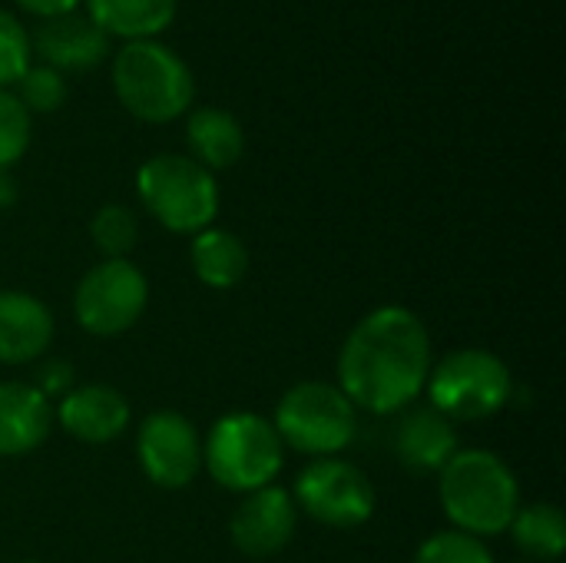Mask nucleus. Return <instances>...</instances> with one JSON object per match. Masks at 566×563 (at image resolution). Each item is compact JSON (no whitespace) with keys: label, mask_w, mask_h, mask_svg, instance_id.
Here are the masks:
<instances>
[{"label":"nucleus","mask_w":566,"mask_h":563,"mask_svg":"<svg viewBox=\"0 0 566 563\" xmlns=\"http://www.w3.org/2000/svg\"><path fill=\"white\" fill-rule=\"evenodd\" d=\"M70 382H73V368L66 362H50V365H43L40 382H33V385L53 402V398H63L70 392Z\"/></svg>","instance_id":"nucleus-26"},{"label":"nucleus","mask_w":566,"mask_h":563,"mask_svg":"<svg viewBox=\"0 0 566 563\" xmlns=\"http://www.w3.org/2000/svg\"><path fill=\"white\" fill-rule=\"evenodd\" d=\"M186 146L189 159L209 173L232 169L245 153V129L235 113L222 106H199L186 113Z\"/></svg>","instance_id":"nucleus-17"},{"label":"nucleus","mask_w":566,"mask_h":563,"mask_svg":"<svg viewBox=\"0 0 566 563\" xmlns=\"http://www.w3.org/2000/svg\"><path fill=\"white\" fill-rule=\"evenodd\" d=\"M136 458L149 484L182 491L202 471V435L179 411H153L136 431Z\"/></svg>","instance_id":"nucleus-10"},{"label":"nucleus","mask_w":566,"mask_h":563,"mask_svg":"<svg viewBox=\"0 0 566 563\" xmlns=\"http://www.w3.org/2000/svg\"><path fill=\"white\" fill-rule=\"evenodd\" d=\"M507 534L514 538L517 551L531 563H554L566 551V518L551 501L521 504Z\"/></svg>","instance_id":"nucleus-20"},{"label":"nucleus","mask_w":566,"mask_h":563,"mask_svg":"<svg viewBox=\"0 0 566 563\" xmlns=\"http://www.w3.org/2000/svg\"><path fill=\"white\" fill-rule=\"evenodd\" d=\"M53 431V402L33 382H0V458L33 455Z\"/></svg>","instance_id":"nucleus-16"},{"label":"nucleus","mask_w":566,"mask_h":563,"mask_svg":"<svg viewBox=\"0 0 566 563\" xmlns=\"http://www.w3.org/2000/svg\"><path fill=\"white\" fill-rule=\"evenodd\" d=\"M17 202V183L7 169H0V209H10Z\"/></svg>","instance_id":"nucleus-28"},{"label":"nucleus","mask_w":566,"mask_h":563,"mask_svg":"<svg viewBox=\"0 0 566 563\" xmlns=\"http://www.w3.org/2000/svg\"><path fill=\"white\" fill-rule=\"evenodd\" d=\"M285 465V448L265 415L229 411L212 421L202 438V468L232 494H252L275 484Z\"/></svg>","instance_id":"nucleus-4"},{"label":"nucleus","mask_w":566,"mask_h":563,"mask_svg":"<svg viewBox=\"0 0 566 563\" xmlns=\"http://www.w3.org/2000/svg\"><path fill=\"white\" fill-rule=\"evenodd\" d=\"M30 33L10 10L0 7V90L13 86L30 70Z\"/></svg>","instance_id":"nucleus-25"},{"label":"nucleus","mask_w":566,"mask_h":563,"mask_svg":"<svg viewBox=\"0 0 566 563\" xmlns=\"http://www.w3.org/2000/svg\"><path fill=\"white\" fill-rule=\"evenodd\" d=\"M53 421L76 441L83 445H109L116 441L129 421H133V408L126 402L123 392H116L113 385H80L70 388L56 408H53Z\"/></svg>","instance_id":"nucleus-12"},{"label":"nucleus","mask_w":566,"mask_h":563,"mask_svg":"<svg viewBox=\"0 0 566 563\" xmlns=\"http://www.w3.org/2000/svg\"><path fill=\"white\" fill-rule=\"evenodd\" d=\"M17 100L27 106V113L33 116V113H56L63 103H66V80H63V73L60 70H53V66H33L30 63V70L17 80Z\"/></svg>","instance_id":"nucleus-24"},{"label":"nucleus","mask_w":566,"mask_h":563,"mask_svg":"<svg viewBox=\"0 0 566 563\" xmlns=\"http://www.w3.org/2000/svg\"><path fill=\"white\" fill-rule=\"evenodd\" d=\"M13 3H17L20 10L33 13V17L50 20V17H60V13L76 10V3H80V0H13Z\"/></svg>","instance_id":"nucleus-27"},{"label":"nucleus","mask_w":566,"mask_h":563,"mask_svg":"<svg viewBox=\"0 0 566 563\" xmlns=\"http://www.w3.org/2000/svg\"><path fill=\"white\" fill-rule=\"evenodd\" d=\"M514 563H531V561H514Z\"/></svg>","instance_id":"nucleus-30"},{"label":"nucleus","mask_w":566,"mask_h":563,"mask_svg":"<svg viewBox=\"0 0 566 563\" xmlns=\"http://www.w3.org/2000/svg\"><path fill=\"white\" fill-rule=\"evenodd\" d=\"M438 501L454 531L488 541L507 534L521 511V484L497 451L461 448L438 471Z\"/></svg>","instance_id":"nucleus-2"},{"label":"nucleus","mask_w":566,"mask_h":563,"mask_svg":"<svg viewBox=\"0 0 566 563\" xmlns=\"http://www.w3.org/2000/svg\"><path fill=\"white\" fill-rule=\"evenodd\" d=\"M189 262H192L196 279L212 292H229V289L242 285L252 269L249 246L235 232L219 229V226H209L192 236Z\"/></svg>","instance_id":"nucleus-18"},{"label":"nucleus","mask_w":566,"mask_h":563,"mask_svg":"<svg viewBox=\"0 0 566 563\" xmlns=\"http://www.w3.org/2000/svg\"><path fill=\"white\" fill-rule=\"evenodd\" d=\"M113 90L139 123H172L192 110L196 80L186 60L159 40H129L113 56Z\"/></svg>","instance_id":"nucleus-3"},{"label":"nucleus","mask_w":566,"mask_h":563,"mask_svg":"<svg viewBox=\"0 0 566 563\" xmlns=\"http://www.w3.org/2000/svg\"><path fill=\"white\" fill-rule=\"evenodd\" d=\"M90 239L103 259H129L139 239V219L123 202H106L90 219Z\"/></svg>","instance_id":"nucleus-21"},{"label":"nucleus","mask_w":566,"mask_h":563,"mask_svg":"<svg viewBox=\"0 0 566 563\" xmlns=\"http://www.w3.org/2000/svg\"><path fill=\"white\" fill-rule=\"evenodd\" d=\"M298 531V508L279 484L242 494L229 518V541L249 561H269L282 554Z\"/></svg>","instance_id":"nucleus-11"},{"label":"nucleus","mask_w":566,"mask_h":563,"mask_svg":"<svg viewBox=\"0 0 566 563\" xmlns=\"http://www.w3.org/2000/svg\"><path fill=\"white\" fill-rule=\"evenodd\" d=\"M136 196L153 222L176 236H196L209 229L222 202L216 173L179 153H159L146 159L136 173Z\"/></svg>","instance_id":"nucleus-5"},{"label":"nucleus","mask_w":566,"mask_h":563,"mask_svg":"<svg viewBox=\"0 0 566 563\" xmlns=\"http://www.w3.org/2000/svg\"><path fill=\"white\" fill-rule=\"evenodd\" d=\"M149 305V279L129 259H103L73 289V319L96 338L129 332Z\"/></svg>","instance_id":"nucleus-9"},{"label":"nucleus","mask_w":566,"mask_h":563,"mask_svg":"<svg viewBox=\"0 0 566 563\" xmlns=\"http://www.w3.org/2000/svg\"><path fill=\"white\" fill-rule=\"evenodd\" d=\"M434 365L431 332L408 305H378L345 335L335 362L338 388L368 415H401L418 402Z\"/></svg>","instance_id":"nucleus-1"},{"label":"nucleus","mask_w":566,"mask_h":563,"mask_svg":"<svg viewBox=\"0 0 566 563\" xmlns=\"http://www.w3.org/2000/svg\"><path fill=\"white\" fill-rule=\"evenodd\" d=\"M411 563H497L494 551L488 548V541L471 538L464 531H438L431 538H424L415 551Z\"/></svg>","instance_id":"nucleus-22"},{"label":"nucleus","mask_w":566,"mask_h":563,"mask_svg":"<svg viewBox=\"0 0 566 563\" xmlns=\"http://www.w3.org/2000/svg\"><path fill=\"white\" fill-rule=\"evenodd\" d=\"M86 17L119 40H156L176 20V0H86Z\"/></svg>","instance_id":"nucleus-19"},{"label":"nucleus","mask_w":566,"mask_h":563,"mask_svg":"<svg viewBox=\"0 0 566 563\" xmlns=\"http://www.w3.org/2000/svg\"><path fill=\"white\" fill-rule=\"evenodd\" d=\"M428 402L448 421H488L501 415L514 398L511 365L488 348H454L431 365Z\"/></svg>","instance_id":"nucleus-6"},{"label":"nucleus","mask_w":566,"mask_h":563,"mask_svg":"<svg viewBox=\"0 0 566 563\" xmlns=\"http://www.w3.org/2000/svg\"><path fill=\"white\" fill-rule=\"evenodd\" d=\"M391 451L398 465L408 468L411 475H438L461 451L458 425L448 421L431 405L405 408L391 435Z\"/></svg>","instance_id":"nucleus-13"},{"label":"nucleus","mask_w":566,"mask_h":563,"mask_svg":"<svg viewBox=\"0 0 566 563\" xmlns=\"http://www.w3.org/2000/svg\"><path fill=\"white\" fill-rule=\"evenodd\" d=\"M282 448H292L305 458H338L352 448L358 435V408L332 382H298L269 418Z\"/></svg>","instance_id":"nucleus-7"},{"label":"nucleus","mask_w":566,"mask_h":563,"mask_svg":"<svg viewBox=\"0 0 566 563\" xmlns=\"http://www.w3.org/2000/svg\"><path fill=\"white\" fill-rule=\"evenodd\" d=\"M289 494H292L298 514L312 518L322 528H335V531L365 528L378 508V491H375L371 478L355 461H345V458L308 461L298 471Z\"/></svg>","instance_id":"nucleus-8"},{"label":"nucleus","mask_w":566,"mask_h":563,"mask_svg":"<svg viewBox=\"0 0 566 563\" xmlns=\"http://www.w3.org/2000/svg\"><path fill=\"white\" fill-rule=\"evenodd\" d=\"M53 312L23 289H0V365H30L53 345Z\"/></svg>","instance_id":"nucleus-15"},{"label":"nucleus","mask_w":566,"mask_h":563,"mask_svg":"<svg viewBox=\"0 0 566 563\" xmlns=\"http://www.w3.org/2000/svg\"><path fill=\"white\" fill-rule=\"evenodd\" d=\"M33 139V116L17 100V93L0 90V169H13Z\"/></svg>","instance_id":"nucleus-23"},{"label":"nucleus","mask_w":566,"mask_h":563,"mask_svg":"<svg viewBox=\"0 0 566 563\" xmlns=\"http://www.w3.org/2000/svg\"><path fill=\"white\" fill-rule=\"evenodd\" d=\"M17 563H43V561H17Z\"/></svg>","instance_id":"nucleus-29"},{"label":"nucleus","mask_w":566,"mask_h":563,"mask_svg":"<svg viewBox=\"0 0 566 563\" xmlns=\"http://www.w3.org/2000/svg\"><path fill=\"white\" fill-rule=\"evenodd\" d=\"M30 50L43 56V66H53L60 73H83L106 60L109 37L86 13L70 10L43 20L30 37Z\"/></svg>","instance_id":"nucleus-14"}]
</instances>
